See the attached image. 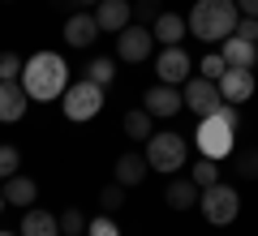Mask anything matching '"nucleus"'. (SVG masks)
Masks as SVG:
<instances>
[{"label":"nucleus","mask_w":258,"mask_h":236,"mask_svg":"<svg viewBox=\"0 0 258 236\" xmlns=\"http://www.w3.org/2000/svg\"><path fill=\"white\" fill-rule=\"evenodd\" d=\"M147 172H151V164H147V154H138V150H125L116 164H112V181L125 185V189L142 185V181H147Z\"/></svg>","instance_id":"nucleus-14"},{"label":"nucleus","mask_w":258,"mask_h":236,"mask_svg":"<svg viewBox=\"0 0 258 236\" xmlns=\"http://www.w3.org/2000/svg\"><path fill=\"white\" fill-rule=\"evenodd\" d=\"M99 206H103V215H116V210L125 206V185H116V181L103 185L99 189Z\"/></svg>","instance_id":"nucleus-24"},{"label":"nucleus","mask_w":258,"mask_h":236,"mask_svg":"<svg viewBox=\"0 0 258 236\" xmlns=\"http://www.w3.org/2000/svg\"><path fill=\"white\" fill-rule=\"evenodd\" d=\"M56 9H69V13H78V9H95L99 0H52Z\"/></svg>","instance_id":"nucleus-33"},{"label":"nucleus","mask_w":258,"mask_h":236,"mask_svg":"<svg viewBox=\"0 0 258 236\" xmlns=\"http://www.w3.org/2000/svg\"><path fill=\"white\" fill-rule=\"evenodd\" d=\"M237 125H241V116H237V108H228L224 103L220 112H211V116H203L198 120V129H194V142H198V154L203 159H228L232 154V137H237Z\"/></svg>","instance_id":"nucleus-3"},{"label":"nucleus","mask_w":258,"mask_h":236,"mask_svg":"<svg viewBox=\"0 0 258 236\" xmlns=\"http://www.w3.org/2000/svg\"><path fill=\"white\" fill-rule=\"evenodd\" d=\"M189 159V142L181 133H151L147 137V164L151 172H164V176H176Z\"/></svg>","instance_id":"nucleus-4"},{"label":"nucleus","mask_w":258,"mask_h":236,"mask_svg":"<svg viewBox=\"0 0 258 236\" xmlns=\"http://www.w3.org/2000/svg\"><path fill=\"white\" fill-rule=\"evenodd\" d=\"M5 206H9V202H5V193H0V210H5Z\"/></svg>","instance_id":"nucleus-35"},{"label":"nucleus","mask_w":258,"mask_h":236,"mask_svg":"<svg viewBox=\"0 0 258 236\" xmlns=\"http://www.w3.org/2000/svg\"><path fill=\"white\" fill-rule=\"evenodd\" d=\"M185 22H189V35H198L203 43H224L237 30L241 9H237V0H198Z\"/></svg>","instance_id":"nucleus-2"},{"label":"nucleus","mask_w":258,"mask_h":236,"mask_svg":"<svg viewBox=\"0 0 258 236\" xmlns=\"http://www.w3.org/2000/svg\"><path fill=\"white\" fill-rule=\"evenodd\" d=\"M142 108H147L155 120H168V116H176V112L185 108V99H181V91H176V86H164V82H155L147 95H142Z\"/></svg>","instance_id":"nucleus-12"},{"label":"nucleus","mask_w":258,"mask_h":236,"mask_svg":"<svg viewBox=\"0 0 258 236\" xmlns=\"http://www.w3.org/2000/svg\"><path fill=\"white\" fill-rule=\"evenodd\" d=\"M198 210H203L207 223L224 227V223H232V219L241 215V198H237V189H232V185L215 181V185H207V189L198 193Z\"/></svg>","instance_id":"nucleus-6"},{"label":"nucleus","mask_w":258,"mask_h":236,"mask_svg":"<svg viewBox=\"0 0 258 236\" xmlns=\"http://www.w3.org/2000/svg\"><path fill=\"white\" fill-rule=\"evenodd\" d=\"M86 236H120V227H116L112 215H95L91 223H86Z\"/></svg>","instance_id":"nucleus-30"},{"label":"nucleus","mask_w":258,"mask_h":236,"mask_svg":"<svg viewBox=\"0 0 258 236\" xmlns=\"http://www.w3.org/2000/svg\"><path fill=\"white\" fill-rule=\"evenodd\" d=\"M60 112L69 120H95L103 112V86L99 82H91V77H82V82H69L64 86V95H60Z\"/></svg>","instance_id":"nucleus-5"},{"label":"nucleus","mask_w":258,"mask_h":236,"mask_svg":"<svg viewBox=\"0 0 258 236\" xmlns=\"http://www.w3.org/2000/svg\"><path fill=\"white\" fill-rule=\"evenodd\" d=\"M22 86H26V95L35 103H52L64 95V86H69V64H64L60 52H35L26 64H22Z\"/></svg>","instance_id":"nucleus-1"},{"label":"nucleus","mask_w":258,"mask_h":236,"mask_svg":"<svg viewBox=\"0 0 258 236\" xmlns=\"http://www.w3.org/2000/svg\"><path fill=\"white\" fill-rule=\"evenodd\" d=\"M237 9L241 18H258V0H237Z\"/></svg>","instance_id":"nucleus-34"},{"label":"nucleus","mask_w":258,"mask_h":236,"mask_svg":"<svg viewBox=\"0 0 258 236\" xmlns=\"http://www.w3.org/2000/svg\"><path fill=\"white\" fill-rule=\"evenodd\" d=\"M232 172H237L241 181H258V150H241V154H232Z\"/></svg>","instance_id":"nucleus-25"},{"label":"nucleus","mask_w":258,"mask_h":236,"mask_svg":"<svg viewBox=\"0 0 258 236\" xmlns=\"http://www.w3.org/2000/svg\"><path fill=\"white\" fill-rule=\"evenodd\" d=\"M189 181L198 185V189H207V185H215V181H220V164H215V159H203V154H198V164L189 168Z\"/></svg>","instance_id":"nucleus-22"},{"label":"nucleus","mask_w":258,"mask_h":236,"mask_svg":"<svg viewBox=\"0 0 258 236\" xmlns=\"http://www.w3.org/2000/svg\"><path fill=\"white\" fill-rule=\"evenodd\" d=\"M220 56H224L228 69H254V64H258V43L228 35V39H224V47H220Z\"/></svg>","instance_id":"nucleus-17"},{"label":"nucleus","mask_w":258,"mask_h":236,"mask_svg":"<svg viewBox=\"0 0 258 236\" xmlns=\"http://www.w3.org/2000/svg\"><path fill=\"white\" fill-rule=\"evenodd\" d=\"M215 86H220V99L224 103H245V99H254V91H258L254 69H224V77Z\"/></svg>","instance_id":"nucleus-11"},{"label":"nucleus","mask_w":258,"mask_h":236,"mask_svg":"<svg viewBox=\"0 0 258 236\" xmlns=\"http://www.w3.org/2000/svg\"><path fill=\"white\" fill-rule=\"evenodd\" d=\"M18 236H60V219H56L52 210H39V206H30L26 215H22Z\"/></svg>","instance_id":"nucleus-19"},{"label":"nucleus","mask_w":258,"mask_h":236,"mask_svg":"<svg viewBox=\"0 0 258 236\" xmlns=\"http://www.w3.org/2000/svg\"><path fill=\"white\" fill-rule=\"evenodd\" d=\"M22 64H26V60H22L18 52H0V82H18Z\"/></svg>","instance_id":"nucleus-28"},{"label":"nucleus","mask_w":258,"mask_h":236,"mask_svg":"<svg viewBox=\"0 0 258 236\" xmlns=\"http://www.w3.org/2000/svg\"><path fill=\"white\" fill-rule=\"evenodd\" d=\"M0 236H18V232H0Z\"/></svg>","instance_id":"nucleus-36"},{"label":"nucleus","mask_w":258,"mask_h":236,"mask_svg":"<svg viewBox=\"0 0 258 236\" xmlns=\"http://www.w3.org/2000/svg\"><path fill=\"white\" fill-rule=\"evenodd\" d=\"M5 202L9 206H35V198H39V185L30 181V176H22V172H13L9 181H5Z\"/></svg>","instance_id":"nucleus-20"},{"label":"nucleus","mask_w":258,"mask_h":236,"mask_svg":"<svg viewBox=\"0 0 258 236\" xmlns=\"http://www.w3.org/2000/svg\"><path fill=\"white\" fill-rule=\"evenodd\" d=\"M189 69H194V64H189V52H185L181 43H176V47H164V52L155 56V77H159L164 86H185V82H189Z\"/></svg>","instance_id":"nucleus-9"},{"label":"nucleus","mask_w":258,"mask_h":236,"mask_svg":"<svg viewBox=\"0 0 258 236\" xmlns=\"http://www.w3.org/2000/svg\"><path fill=\"white\" fill-rule=\"evenodd\" d=\"M232 35H237V39H249V43H258V18H241Z\"/></svg>","instance_id":"nucleus-32"},{"label":"nucleus","mask_w":258,"mask_h":236,"mask_svg":"<svg viewBox=\"0 0 258 236\" xmlns=\"http://www.w3.org/2000/svg\"><path fill=\"white\" fill-rule=\"evenodd\" d=\"M86 223H91V219H86L82 210L69 206V210L60 215V236H86Z\"/></svg>","instance_id":"nucleus-26"},{"label":"nucleus","mask_w":258,"mask_h":236,"mask_svg":"<svg viewBox=\"0 0 258 236\" xmlns=\"http://www.w3.org/2000/svg\"><path fill=\"white\" fill-rule=\"evenodd\" d=\"M151 120H155V116H151L147 108H129V112H125V133H129V142H147V137L155 133Z\"/></svg>","instance_id":"nucleus-21"},{"label":"nucleus","mask_w":258,"mask_h":236,"mask_svg":"<svg viewBox=\"0 0 258 236\" xmlns=\"http://www.w3.org/2000/svg\"><path fill=\"white\" fill-rule=\"evenodd\" d=\"M18 164H22V154H18V146H0V181H9L13 172H18Z\"/></svg>","instance_id":"nucleus-29"},{"label":"nucleus","mask_w":258,"mask_h":236,"mask_svg":"<svg viewBox=\"0 0 258 236\" xmlns=\"http://www.w3.org/2000/svg\"><path fill=\"white\" fill-rule=\"evenodd\" d=\"M224 69H228V64H224L220 52H211V56H203V60H198V77H207V82H220Z\"/></svg>","instance_id":"nucleus-27"},{"label":"nucleus","mask_w":258,"mask_h":236,"mask_svg":"<svg viewBox=\"0 0 258 236\" xmlns=\"http://www.w3.org/2000/svg\"><path fill=\"white\" fill-rule=\"evenodd\" d=\"M151 35H155V43H164V47H176L185 35H189V22L181 18V13H172V9H164L155 22H151Z\"/></svg>","instance_id":"nucleus-16"},{"label":"nucleus","mask_w":258,"mask_h":236,"mask_svg":"<svg viewBox=\"0 0 258 236\" xmlns=\"http://www.w3.org/2000/svg\"><path fill=\"white\" fill-rule=\"evenodd\" d=\"M181 99H185V108H189L198 120L224 108V99H220V86H215V82H207V77H189V82L181 86Z\"/></svg>","instance_id":"nucleus-7"},{"label":"nucleus","mask_w":258,"mask_h":236,"mask_svg":"<svg viewBox=\"0 0 258 236\" xmlns=\"http://www.w3.org/2000/svg\"><path fill=\"white\" fill-rule=\"evenodd\" d=\"M26 103H30V95H26L22 82H0V125L22 120L26 116Z\"/></svg>","instance_id":"nucleus-15"},{"label":"nucleus","mask_w":258,"mask_h":236,"mask_svg":"<svg viewBox=\"0 0 258 236\" xmlns=\"http://www.w3.org/2000/svg\"><path fill=\"white\" fill-rule=\"evenodd\" d=\"M99 35H103V30H99V22H95L91 9H78V13L64 18V43H69V47H91Z\"/></svg>","instance_id":"nucleus-13"},{"label":"nucleus","mask_w":258,"mask_h":236,"mask_svg":"<svg viewBox=\"0 0 258 236\" xmlns=\"http://www.w3.org/2000/svg\"><path fill=\"white\" fill-rule=\"evenodd\" d=\"M91 13H95V22H99L103 35H120V30L134 22V0H99Z\"/></svg>","instance_id":"nucleus-10"},{"label":"nucleus","mask_w":258,"mask_h":236,"mask_svg":"<svg viewBox=\"0 0 258 236\" xmlns=\"http://www.w3.org/2000/svg\"><path fill=\"white\" fill-rule=\"evenodd\" d=\"M151 47H155V35H151V26H142V22H129L116 35V56L129 60V64H142L151 56Z\"/></svg>","instance_id":"nucleus-8"},{"label":"nucleus","mask_w":258,"mask_h":236,"mask_svg":"<svg viewBox=\"0 0 258 236\" xmlns=\"http://www.w3.org/2000/svg\"><path fill=\"white\" fill-rule=\"evenodd\" d=\"M159 0H134V22H142V26H151V22L159 18Z\"/></svg>","instance_id":"nucleus-31"},{"label":"nucleus","mask_w":258,"mask_h":236,"mask_svg":"<svg viewBox=\"0 0 258 236\" xmlns=\"http://www.w3.org/2000/svg\"><path fill=\"white\" fill-rule=\"evenodd\" d=\"M86 77L99 82V86H112V77H116V60H112V56H95V60L86 64Z\"/></svg>","instance_id":"nucleus-23"},{"label":"nucleus","mask_w":258,"mask_h":236,"mask_svg":"<svg viewBox=\"0 0 258 236\" xmlns=\"http://www.w3.org/2000/svg\"><path fill=\"white\" fill-rule=\"evenodd\" d=\"M198 193H203V189H198L189 176H172L168 189H164V202H168L172 210H194V206H198Z\"/></svg>","instance_id":"nucleus-18"}]
</instances>
